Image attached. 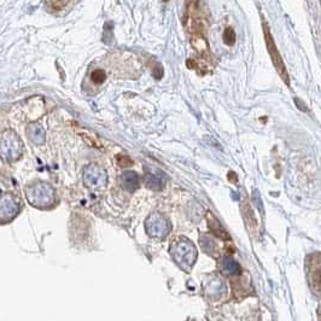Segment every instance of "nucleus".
<instances>
[{
    "instance_id": "obj_2",
    "label": "nucleus",
    "mask_w": 321,
    "mask_h": 321,
    "mask_svg": "<svg viewBox=\"0 0 321 321\" xmlns=\"http://www.w3.org/2000/svg\"><path fill=\"white\" fill-rule=\"evenodd\" d=\"M25 197L29 204L35 208H48L56 202V192L51 185L46 182H35L27 186L25 189Z\"/></svg>"
},
{
    "instance_id": "obj_3",
    "label": "nucleus",
    "mask_w": 321,
    "mask_h": 321,
    "mask_svg": "<svg viewBox=\"0 0 321 321\" xmlns=\"http://www.w3.org/2000/svg\"><path fill=\"white\" fill-rule=\"evenodd\" d=\"M23 152V144L15 130L6 129L0 134V157L6 162H15Z\"/></svg>"
},
{
    "instance_id": "obj_12",
    "label": "nucleus",
    "mask_w": 321,
    "mask_h": 321,
    "mask_svg": "<svg viewBox=\"0 0 321 321\" xmlns=\"http://www.w3.org/2000/svg\"><path fill=\"white\" fill-rule=\"evenodd\" d=\"M221 267H222V271H224V273H226L227 275H238V274H240V272H242L240 264H239L235 260H233V258L228 257V256L224 257Z\"/></svg>"
},
{
    "instance_id": "obj_13",
    "label": "nucleus",
    "mask_w": 321,
    "mask_h": 321,
    "mask_svg": "<svg viewBox=\"0 0 321 321\" xmlns=\"http://www.w3.org/2000/svg\"><path fill=\"white\" fill-rule=\"evenodd\" d=\"M225 290V284L219 278H212L209 283H206V291L209 295H221Z\"/></svg>"
},
{
    "instance_id": "obj_7",
    "label": "nucleus",
    "mask_w": 321,
    "mask_h": 321,
    "mask_svg": "<svg viewBox=\"0 0 321 321\" xmlns=\"http://www.w3.org/2000/svg\"><path fill=\"white\" fill-rule=\"evenodd\" d=\"M19 202L11 195L0 197V221H10L18 214Z\"/></svg>"
},
{
    "instance_id": "obj_4",
    "label": "nucleus",
    "mask_w": 321,
    "mask_h": 321,
    "mask_svg": "<svg viewBox=\"0 0 321 321\" xmlns=\"http://www.w3.org/2000/svg\"><path fill=\"white\" fill-rule=\"evenodd\" d=\"M262 27H263L264 41H266L268 54H270L271 56V60L272 62H273V65L275 67V69H277L278 74L280 75V77L285 81V84L289 85L290 80H289V75H287V70H286V68H285L283 58H281L279 51H278L277 45H275V42H274L273 35H272L271 29L270 27H268L266 21H262Z\"/></svg>"
},
{
    "instance_id": "obj_5",
    "label": "nucleus",
    "mask_w": 321,
    "mask_h": 321,
    "mask_svg": "<svg viewBox=\"0 0 321 321\" xmlns=\"http://www.w3.org/2000/svg\"><path fill=\"white\" fill-rule=\"evenodd\" d=\"M146 233L152 238H165L172 231V226L160 214H151L145 221Z\"/></svg>"
},
{
    "instance_id": "obj_6",
    "label": "nucleus",
    "mask_w": 321,
    "mask_h": 321,
    "mask_svg": "<svg viewBox=\"0 0 321 321\" xmlns=\"http://www.w3.org/2000/svg\"><path fill=\"white\" fill-rule=\"evenodd\" d=\"M84 181L87 188L99 190L105 188L108 183V173L99 166L91 165L84 172Z\"/></svg>"
},
{
    "instance_id": "obj_19",
    "label": "nucleus",
    "mask_w": 321,
    "mask_h": 321,
    "mask_svg": "<svg viewBox=\"0 0 321 321\" xmlns=\"http://www.w3.org/2000/svg\"><path fill=\"white\" fill-rule=\"evenodd\" d=\"M119 165L121 166V167H127V166H130L132 165V160H130L128 157H126V156H120L119 157Z\"/></svg>"
},
{
    "instance_id": "obj_10",
    "label": "nucleus",
    "mask_w": 321,
    "mask_h": 321,
    "mask_svg": "<svg viewBox=\"0 0 321 321\" xmlns=\"http://www.w3.org/2000/svg\"><path fill=\"white\" fill-rule=\"evenodd\" d=\"M121 182H122L123 189L128 192H134L137 191L138 188H139V176L136 172H132V170H127L122 174V178H121Z\"/></svg>"
},
{
    "instance_id": "obj_17",
    "label": "nucleus",
    "mask_w": 321,
    "mask_h": 321,
    "mask_svg": "<svg viewBox=\"0 0 321 321\" xmlns=\"http://www.w3.org/2000/svg\"><path fill=\"white\" fill-rule=\"evenodd\" d=\"M224 41L226 45L232 46L235 42V33L232 28H226L224 32Z\"/></svg>"
},
{
    "instance_id": "obj_9",
    "label": "nucleus",
    "mask_w": 321,
    "mask_h": 321,
    "mask_svg": "<svg viewBox=\"0 0 321 321\" xmlns=\"http://www.w3.org/2000/svg\"><path fill=\"white\" fill-rule=\"evenodd\" d=\"M27 136L29 139H31L34 144H37V145H41V144L45 143V139H46L45 129L42 128L41 124H39L37 122L28 124Z\"/></svg>"
},
{
    "instance_id": "obj_8",
    "label": "nucleus",
    "mask_w": 321,
    "mask_h": 321,
    "mask_svg": "<svg viewBox=\"0 0 321 321\" xmlns=\"http://www.w3.org/2000/svg\"><path fill=\"white\" fill-rule=\"evenodd\" d=\"M145 183L149 189L155 190V191H159L165 188L166 183V175L163 174L159 170H152V172L146 173Z\"/></svg>"
},
{
    "instance_id": "obj_20",
    "label": "nucleus",
    "mask_w": 321,
    "mask_h": 321,
    "mask_svg": "<svg viewBox=\"0 0 321 321\" xmlns=\"http://www.w3.org/2000/svg\"><path fill=\"white\" fill-rule=\"evenodd\" d=\"M295 103H296V104H297V106H298V108H300V109H301V110L306 111V113H307V111H308V108H307L306 105H304V103H303V101H302V103H301V100H300V99H298V98H296V99H295Z\"/></svg>"
},
{
    "instance_id": "obj_16",
    "label": "nucleus",
    "mask_w": 321,
    "mask_h": 321,
    "mask_svg": "<svg viewBox=\"0 0 321 321\" xmlns=\"http://www.w3.org/2000/svg\"><path fill=\"white\" fill-rule=\"evenodd\" d=\"M105 78H106V74L103 69H96V70L92 71L91 80L93 81L94 84H97V85L103 84L104 81H105Z\"/></svg>"
},
{
    "instance_id": "obj_14",
    "label": "nucleus",
    "mask_w": 321,
    "mask_h": 321,
    "mask_svg": "<svg viewBox=\"0 0 321 321\" xmlns=\"http://www.w3.org/2000/svg\"><path fill=\"white\" fill-rule=\"evenodd\" d=\"M71 2H74V0H46V6L50 11L58 12L67 8Z\"/></svg>"
},
{
    "instance_id": "obj_15",
    "label": "nucleus",
    "mask_w": 321,
    "mask_h": 321,
    "mask_svg": "<svg viewBox=\"0 0 321 321\" xmlns=\"http://www.w3.org/2000/svg\"><path fill=\"white\" fill-rule=\"evenodd\" d=\"M201 245H202V249L205 252H208V254H214L216 244H215L214 239H212L211 237H209V235H203V237L201 238Z\"/></svg>"
},
{
    "instance_id": "obj_1",
    "label": "nucleus",
    "mask_w": 321,
    "mask_h": 321,
    "mask_svg": "<svg viewBox=\"0 0 321 321\" xmlns=\"http://www.w3.org/2000/svg\"><path fill=\"white\" fill-rule=\"evenodd\" d=\"M170 254L178 266L183 271H191L197 261V249L188 238L181 237L176 239L170 248Z\"/></svg>"
},
{
    "instance_id": "obj_11",
    "label": "nucleus",
    "mask_w": 321,
    "mask_h": 321,
    "mask_svg": "<svg viewBox=\"0 0 321 321\" xmlns=\"http://www.w3.org/2000/svg\"><path fill=\"white\" fill-rule=\"evenodd\" d=\"M208 226H209V228H210V231L212 232V233H214L215 235H218L219 238L225 239V240L229 239V235H228L227 232L225 231L220 222L218 221V219H216L215 216H212L211 214H208Z\"/></svg>"
},
{
    "instance_id": "obj_18",
    "label": "nucleus",
    "mask_w": 321,
    "mask_h": 321,
    "mask_svg": "<svg viewBox=\"0 0 321 321\" xmlns=\"http://www.w3.org/2000/svg\"><path fill=\"white\" fill-rule=\"evenodd\" d=\"M312 280L313 284L315 285L316 287L321 289V264H319V267L314 268L312 272Z\"/></svg>"
}]
</instances>
